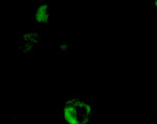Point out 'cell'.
I'll use <instances>...</instances> for the list:
<instances>
[{
    "instance_id": "7a4b0ae2",
    "label": "cell",
    "mask_w": 157,
    "mask_h": 124,
    "mask_svg": "<svg viewBox=\"0 0 157 124\" xmlns=\"http://www.w3.org/2000/svg\"><path fill=\"white\" fill-rule=\"evenodd\" d=\"M49 3L40 2L35 8V21L37 22H46L49 21Z\"/></svg>"
},
{
    "instance_id": "3957f363",
    "label": "cell",
    "mask_w": 157,
    "mask_h": 124,
    "mask_svg": "<svg viewBox=\"0 0 157 124\" xmlns=\"http://www.w3.org/2000/svg\"><path fill=\"white\" fill-rule=\"evenodd\" d=\"M35 33H27L25 34V36L22 37L21 39V49H25V48H33V46L36 44V40L37 37H34L35 36Z\"/></svg>"
},
{
    "instance_id": "6da1fadb",
    "label": "cell",
    "mask_w": 157,
    "mask_h": 124,
    "mask_svg": "<svg viewBox=\"0 0 157 124\" xmlns=\"http://www.w3.org/2000/svg\"><path fill=\"white\" fill-rule=\"evenodd\" d=\"M91 103L81 99H70L62 110V115L66 124H87L92 115Z\"/></svg>"
}]
</instances>
